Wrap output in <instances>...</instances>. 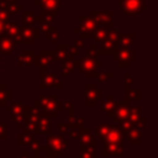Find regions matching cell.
<instances>
[{
  "label": "cell",
  "instance_id": "83f0119b",
  "mask_svg": "<svg viewBox=\"0 0 158 158\" xmlns=\"http://www.w3.org/2000/svg\"><path fill=\"white\" fill-rule=\"evenodd\" d=\"M10 22V21H9ZM7 21H4V20H1L0 19V36H2L4 35V31H5V27H6V25L9 23Z\"/></svg>",
  "mask_w": 158,
  "mask_h": 158
},
{
  "label": "cell",
  "instance_id": "4dcf8cb0",
  "mask_svg": "<svg viewBox=\"0 0 158 158\" xmlns=\"http://www.w3.org/2000/svg\"><path fill=\"white\" fill-rule=\"evenodd\" d=\"M6 1H15V2H16L17 0H6Z\"/></svg>",
  "mask_w": 158,
  "mask_h": 158
},
{
  "label": "cell",
  "instance_id": "d6986e66",
  "mask_svg": "<svg viewBox=\"0 0 158 158\" xmlns=\"http://www.w3.org/2000/svg\"><path fill=\"white\" fill-rule=\"evenodd\" d=\"M111 28H106V27H102V26H99L93 33H91V37H94V40L96 41V42H100V43H102L105 40H106V37H107V35H109V31H110Z\"/></svg>",
  "mask_w": 158,
  "mask_h": 158
},
{
  "label": "cell",
  "instance_id": "d4e9b609",
  "mask_svg": "<svg viewBox=\"0 0 158 158\" xmlns=\"http://www.w3.org/2000/svg\"><path fill=\"white\" fill-rule=\"evenodd\" d=\"M98 83H106L110 78H114V73L112 72H104L98 74Z\"/></svg>",
  "mask_w": 158,
  "mask_h": 158
},
{
  "label": "cell",
  "instance_id": "7402d4cb",
  "mask_svg": "<svg viewBox=\"0 0 158 158\" xmlns=\"http://www.w3.org/2000/svg\"><path fill=\"white\" fill-rule=\"evenodd\" d=\"M44 36H46V38L47 40H51V43L52 44H57V42H58V40L60 38V32L56 28V27H49L46 32H44Z\"/></svg>",
  "mask_w": 158,
  "mask_h": 158
},
{
  "label": "cell",
  "instance_id": "4fadbf2b",
  "mask_svg": "<svg viewBox=\"0 0 158 158\" xmlns=\"http://www.w3.org/2000/svg\"><path fill=\"white\" fill-rule=\"evenodd\" d=\"M16 48V42L6 36H0V56H9Z\"/></svg>",
  "mask_w": 158,
  "mask_h": 158
},
{
  "label": "cell",
  "instance_id": "5bb4252c",
  "mask_svg": "<svg viewBox=\"0 0 158 158\" xmlns=\"http://www.w3.org/2000/svg\"><path fill=\"white\" fill-rule=\"evenodd\" d=\"M35 51L33 49H25L21 56L17 58V65L19 67H31L33 65V58H35Z\"/></svg>",
  "mask_w": 158,
  "mask_h": 158
},
{
  "label": "cell",
  "instance_id": "603a6c76",
  "mask_svg": "<svg viewBox=\"0 0 158 158\" xmlns=\"http://www.w3.org/2000/svg\"><path fill=\"white\" fill-rule=\"evenodd\" d=\"M7 110L11 111L14 114V116H17V115H22L25 112V106L22 102H12L7 107Z\"/></svg>",
  "mask_w": 158,
  "mask_h": 158
},
{
  "label": "cell",
  "instance_id": "3957f363",
  "mask_svg": "<svg viewBox=\"0 0 158 158\" xmlns=\"http://www.w3.org/2000/svg\"><path fill=\"white\" fill-rule=\"evenodd\" d=\"M121 11L127 16H137L146 11V0H118Z\"/></svg>",
  "mask_w": 158,
  "mask_h": 158
},
{
  "label": "cell",
  "instance_id": "277c9868",
  "mask_svg": "<svg viewBox=\"0 0 158 158\" xmlns=\"http://www.w3.org/2000/svg\"><path fill=\"white\" fill-rule=\"evenodd\" d=\"M112 58L115 62L118 63L120 67L122 68H128L130 64L136 60V51L135 49H128L126 47H120L117 46L114 51Z\"/></svg>",
  "mask_w": 158,
  "mask_h": 158
},
{
  "label": "cell",
  "instance_id": "f546056e",
  "mask_svg": "<svg viewBox=\"0 0 158 158\" xmlns=\"http://www.w3.org/2000/svg\"><path fill=\"white\" fill-rule=\"evenodd\" d=\"M0 72H1V56H0Z\"/></svg>",
  "mask_w": 158,
  "mask_h": 158
},
{
  "label": "cell",
  "instance_id": "9a60e30c",
  "mask_svg": "<svg viewBox=\"0 0 158 158\" xmlns=\"http://www.w3.org/2000/svg\"><path fill=\"white\" fill-rule=\"evenodd\" d=\"M117 47V42L112 41L110 38L106 37V40L102 42V46L100 49H98L96 56H109V54H114L115 48Z\"/></svg>",
  "mask_w": 158,
  "mask_h": 158
},
{
  "label": "cell",
  "instance_id": "8992f818",
  "mask_svg": "<svg viewBox=\"0 0 158 158\" xmlns=\"http://www.w3.org/2000/svg\"><path fill=\"white\" fill-rule=\"evenodd\" d=\"M36 105H41L44 111L52 116L56 115V111H60L63 110V102L57 100V95H51V96H46L42 95L40 98V100L36 101Z\"/></svg>",
  "mask_w": 158,
  "mask_h": 158
},
{
  "label": "cell",
  "instance_id": "4316f807",
  "mask_svg": "<svg viewBox=\"0 0 158 158\" xmlns=\"http://www.w3.org/2000/svg\"><path fill=\"white\" fill-rule=\"evenodd\" d=\"M77 49H79V51H81L83 48H84V41L83 40H80V38H74V44H73Z\"/></svg>",
  "mask_w": 158,
  "mask_h": 158
},
{
  "label": "cell",
  "instance_id": "5b68a950",
  "mask_svg": "<svg viewBox=\"0 0 158 158\" xmlns=\"http://www.w3.org/2000/svg\"><path fill=\"white\" fill-rule=\"evenodd\" d=\"M41 36V30L40 27H28V26H21L19 36L16 37L15 42L21 43V44H33L35 40L40 38Z\"/></svg>",
  "mask_w": 158,
  "mask_h": 158
},
{
  "label": "cell",
  "instance_id": "8fae6325",
  "mask_svg": "<svg viewBox=\"0 0 158 158\" xmlns=\"http://www.w3.org/2000/svg\"><path fill=\"white\" fill-rule=\"evenodd\" d=\"M63 0H35V5L40 6L41 11L47 12H58L62 9Z\"/></svg>",
  "mask_w": 158,
  "mask_h": 158
},
{
  "label": "cell",
  "instance_id": "9c48e42d",
  "mask_svg": "<svg viewBox=\"0 0 158 158\" xmlns=\"http://www.w3.org/2000/svg\"><path fill=\"white\" fill-rule=\"evenodd\" d=\"M63 88V78H58L57 73H49L46 72L41 77V89H49V88Z\"/></svg>",
  "mask_w": 158,
  "mask_h": 158
},
{
  "label": "cell",
  "instance_id": "6da1fadb",
  "mask_svg": "<svg viewBox=\"0 0 158 158\" xmlns=\"http://www.w3.org/2000/svg\"><path fill=\"white\" fill-rule=\"evenodd\" d=\"M75 67L79 68V72L85 74V78H96L99 73L96 70L102 65V62L96 58H90L86 56H83L79 60H74Z\"/></svg>",
  "mask_w": 158,
  "mask_h": 158
},
{
  "label": "cell",
  "instance_id": "2e32d148",
  "mask_svg": "<svg viewBox=\"0 0 158 158\" xmlns=\"http://www.w3.org/2000/svg\"><path fill=\"white\" fill-rule=\"evenodd\" d=\"M135 38H136V33H135V32H130V33H128V32H121L120 36H118L117 46L128 48V46L133 44Z\"/></svg>",
  "mask_w": 158,
  "mask_h": 158
},
{
  "label": "cell",
  "instance_id": "7a4b0ae2",
  "mask_svg": "<svg viewBox=\"0 0 158 158\" xmlns=\"http://www.w3.org/2000/svg\"><path fill=\"white\" fill-rule=\"evenodd\" d=\"M98 27L99 26L96 25L93 17H90L89 15H81L79 17V27H74L73 31L75 33H79V38L84 41L85 38H90L91 33Z\"/></svg>",
  "mask_w": 158,
  "mask_h": 158
},
{
  "label": "cell",
  "instance_id": "44dd1931",
  "mask_svg": "<svg viewBox=\"0 0 158 158\" xmlns=\"http://www.w3.org/2000/svg\"><path fill=\"white\" fill-rule=\"evenodd\" d=\"M40 23L42 25H49L52 26V23L54 22L57 14L56 12H47V11H41L40 12Z\"/></svg>",
  "mask_w": 158,
  "mask_h": 158
},
{
  "label": "cell",
  "instance_id": "ba28073f",
  "mask_svg": "<svg viewBox=\"0 0 158 158\" xmlns=\"http://www.w3.org/2000/svg\"><path fill=\"white\" fill-rule=\"evenodd\" d=\"M56 60V53L51 49H41L38 54V68H40V77H42L47 68L52 64V62Z\"/></svg>",
  "mask_w": 158,
  "mask_h": 158
},
{
  "label": "cell",
  "instance_id": "7c38bea8",
  "mask_svg": "<svg viewBox=\"0 0 158 158\" xmlns=\"http://www.w3.org/2000/svg\"><path fill=\"white\" fill-rule=\"evenodd\" d=\"M56 53V60L63 63L67 60H73V56L69 52V44L67 43H58L57 44V49H54Z\"/></svg>",
  "mask_w": 158,
  "mask_h": 158
},
{
  "label": "cell",
  "instance_id": "30bf717a",
  "mask_svg": "<svg viewBox=\"0 0 158 158\" xmlns=\"http://www.w3.org/2000/svg\"><path fill=\"white\" fill-rule=\"evenodd\" d=\"M101 89L96 88V84H85V105H91L94 106L98 100L101 99Z\"/></svg>",
  "mask_w": 158,
  "mask_h": 158
},
{
  "label": "cell",
  "instance_id": "ffe728a7",
  "mask_svg": "<svg viewBox=\"0 0 158 158\" xmlns=\"http://www.w3.org/2000/svg\"><path fill=\"white\" fill-rule=\"evenodd\" d=\"M11 89H7V85L5 83H0V105H5L9 100H11Z\"/></svg>",
  "mask_w": 158,
  "mask_h": 158
},
{
  "label": "cell",
  "instance_id": "52a82bcc",
  "mask_svg": "<svg viewBox=\"0 0 158 158\" xmlns=\"http://www.w3.org/2000/svg\"><path fill=\"white\" fill-rule=\"evenodd\" d=\"M90 17L94 19L98 26H102L106 28H112L114 27V12L112 11H96L93 10L90 11Z\"/></svg>",
  "mask_w": 158,
  "mask_h": 158
},
{
  "label": "cell",
  "instance_id": "484cf974",
  "mask_svg": "<svg viewBox=\"0 0 158 158\" xmlns=\"http://www.w3.org/2000/svg\"><path fill=\"white\" fill-rule=\"evenodd\" d=\"M96 52H98V46H96V43H93V44H90L85 56L90 57V58H96Z\"/></svg>",
  "mask_w": 158,
  "mask_h": 158
},
{
  "label": "cell",
  "instance_id": "ac0fdd59",
  "mask_svg": "<svg viewBox=\"0 0 158 158\" xmlns=\"http://www.w3.org/2000/svg\"><path fill=\"white\" fill-rule=\"evenodd\" d=\"M22 20H23V26H28V27H31L35 22H40V17L35 15L33 10H25Z\"/></svg>",
  "mask_w": 158,
  "mask_h": 158
},
{
  "label": "cell",
  "instance_id": "e0dca14e",
  "mask_svg": "<svg viewBox=\"0 0 158 158\" xmlns=\"http://www.w3.org/2000/svg\"><path fill=\"white\" fill-rule=\"evenodd\" d=\"M19 32H20V26L17 22L12 21V22H9L5 27V31H4V36L9 37V38H12L14 41L16 40V37L19 36Z\"/></svg>",
  "mask_w": 158,
  "mask_h": 158
},
{
  "label": "cell",
  "instance_id": "cb8c5ba5",
  "mask_svg": "<svg viewBox=\"0 0 158 158\" xmlns=\"http://www.w3.org/2000/svg\"><path fill=\"white\" fill-rule=\"evenodd\" d=\"M63 77L68 75L69 73H73L74 69H75V63H74V59L73 60H67V62H63Z\"/></svg>",
  "mask_w": 158,
  "mask_h": 158
},
{
  "label": "cell",
  "instance_id": "f1b7e54d",
  "mask_svg": "<svg viewBox=\"0 0 158 158\" xmlns=\"http://www.w3.org/2000/svg\"><path fill=\"white\" fill-rule=\"evenodd\" d=\"M63 105L65 106V109H67V110L69 111V114L72 115V114H73V104H72V101H65Z\"/></svg>",
  "mask_w": 158,
  "mask_h": 158
}]
</instances>
